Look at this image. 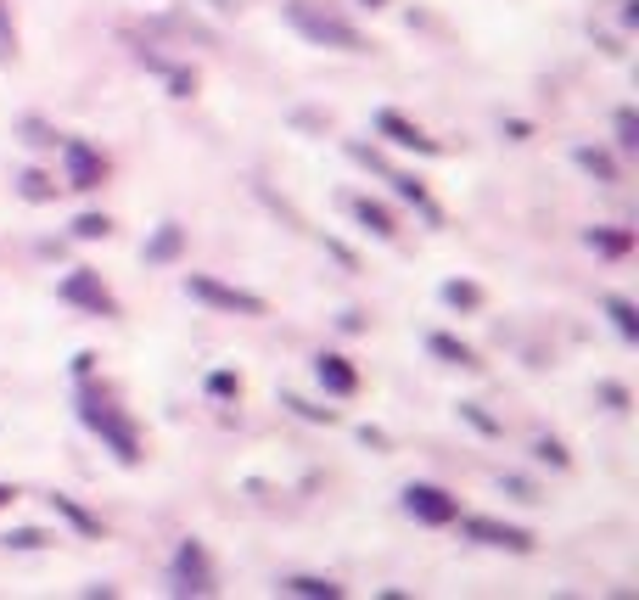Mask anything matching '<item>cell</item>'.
Returning <instances> with one entry per match:
<instances>
[{"mask_svg": "<svg viewBox=\"0 0 639 600\" xmlns=\"http://www.w3.org/2000/svg\"><path fill=\"white\" fill-rule=\"evenodd\" d=\"M51 544V533H40V528H12L6 533V550H45Z\"/></svg>", "mask_w": 639, "mask_h": 600, "instance_id": "24", "label": "cell"}, {"mask_svg": "<svg viewBox=\"0 0 639 600\" xmlns=\"http://www.w3.org/2000/svg\"><path fill=\"white\" fill-rule=\"evenodd\" d=\"M443 303H449V309L477 315V309H483V286H477V281H443Z\"/></svg>", "mask_w": 639, "mask_h": 600, "instance_id": "20", "label": "cell"}, {"mask_svg": "<svg viewBox=\"0 0 639 600\" xmlns=\"http://www.w3.org/2000/svg\"><path fill=\"white\" fill-rule=\"evenodd\" d=\"M404 511H410L415 522H426V528H449L460 516V500L438 483H410L404 488Z\"/></svg>", "mask_w": 639, "mask_h": 600, "instance_id": "8", "label": "cell"}, {"mask_svg": "<svg viewBox=\"0 0 639 600\" xmlns=\"http://www.w3.org/2000/svg\"><path fill=\"white\" fill-rule=\"evenodd\" d=\"M348 214H354L359 225H365L370 236H376V242H393V236H398V219L387 214L382 202H370V197H348Z\"/></svg>", "mask_w": 639, "mask_h": 600, "instance_id": "13", "label": "cell"}, {"mask_svg": "<svg viewBox=\"0 0 639 600\" xmlns=\"http://www.w3.org/2000/svg\"><path fill=\"white\" fill-rule=\"evenodd\" d=\"M51 511H57L62 522H73V528H79V539H101V522L85 511V505H73L68 494H51Z\"/></svg>", "mask_w": 639, "mask_h": 600, "instance_id": "18", "label": "cell"}, {"mask_svg": "<svg viewBox=\"0 0 639 600\" xmlns=\"http://www.w3.org/2000/svg\"><path fill=\"white\" fill-rule=\"evenodd\" d=\"M163 79H169V96H197V73H191V68H174V62H169Z\"/></svg>", "mask_w": 639, "mask_h": 600, "instance_id": "27", "label": "cell"}, {"mask_svg": "<svg viewBox=\"0 0 639 600\" xmlns=\"http://www.w3.org/2000/svg\"><path fill=\"white\" fill-rule=\"evenodd\" d=\"M595 393H600V404H606V410H628V387L623 382H600Z\"/></svg>", "mask_w": 639, "mask_h": 600, "instance_id": "32", "label": "cell"}, {"mask_svg": "<svg viewBox=\"0 0 639 600\" xmlns=\"http://www.w3.org/2000/svg\"><path fill=\"white\" fill-rule=\"evenodd\" d=\"M376 135H382V141H393V146H404V152H421V158H438V152H443V146L432 141L421 124H410L398 107H382V113H376Z\"/></svg>", "mask_w": 639, "mask_h": 600, "instance_id": "10", "label": "cell"}, {"mask_svg": "<svg viewBox=\"0 0 639 600\" xmlns=\"http://www.w3.org/2000/svg\"><path fill=\"white\" fill-rule=\"evenodd\" d=\"M348 158H354V163H365V169H376V174L387 180V186L398 191V197H404V202H415V208H421V214L432 219V225H443L438 202L426 197V186H421V180H415V174H404V169H387V158L376 152V146H359V141H354V146H348Z\"/></svg>", "mask_w": 639, "mask_h": 600, "instance_id": "6", "label": "cell"}, {"mask_svg": "<svg viewBox=\"0 0 639 600\" xmlns=\"http://www.w3.org/2000/svg\"><path fill=\"white\" fill-rule=\"evenodd\" d=\"M505 135H511V141H533V124H527V118H511V124H505Z\"/></svg>", "mask_w": 639, "mask_h": 600, "instance_id": "35", "label": "cell"}, {"mask_svg": "<svg viewBox=\"0 0 639 600\" xmlns=\"http://www.w3.org/2000/svg\"><path fill=\"white\" fill-rule=\"evenodd\" d=\"M17 57V34H12V12H6V0H0V62Z\"/></svg>", "mask_w": 639, "mask_h": 600, "instance_id": "31", "label": "cell"}, {"mask_svg": "<svg viewBox=\"0 0 639 600\" xmlns=\"http://www.w3.org/2000/svg\"><path fill=\"white\" fill-rule=\"evenodd\" d=\"M326 253H331V258H337L342 270H359V258H354V247H342V242H337V236H326Z\"/></svg>", "mask_w": 639, "mask_h": 600, "instance_id": "34", "label": "cell"}, {"mask_svg": "<svg viewBox=\"0 0 639 600\" xmlns=\"http://www.w3.org/2000/svg\"><path fill=\"white\" fill-rule=\"evenodd\" d=\"M617 146H623V152H634V146H639V113H634V107L617 113Z\"/></svg>", "mask_w": 639, "mask_h": 600, "instance_id": "25", "label": "cell"}, {"mask_svg": "<svg viewBox=\"0 0 639 600\" xmlns=\"http://www.w3.org/2000/svg\"><path fill=\"white\" fill-rule=\"evenodd\" d=\"M281 404L292 415H303V421H326V427L337 421V410H331V404H309V399H298V393H281Z\"/></svg>", "mask_w": 639, "mask_h": 600, "instance_id": "23", "label": "cell"}, {"mask_svg": "<svg viewBox=\"0 0 639 600\" xmlns=\"http://www.w3.org/2000/svg\"><path fill=\"white\" fill-rule=\"evenodd\" d=\"M314 376H320V387H326L331 399H354L359 393V371L348 365V354H320L314 359Z\"/></svg>", "mask_w": 639, "mask_h": 600, "instance_id": "12", "label": "cell"}, {"mask_svg": "<svg viewBox=\"0 0 639 600\" xmlns=\"http://www.w3.org/2000/svg\"><path fill=\"white\" fill-rule=\"evenodd\" d=\"M57 298L62 303H73V309H85V315H101V320H113L118 315V298H113V286L101 281V270H68L57 281Z\"/></svg>", "mask_w": 639, "mask_h": 600, "instance_id": "5", "label": "cell"}, {"mask_svg": "<svg viewBox=\"0 0 639 600\" xmlns=\"http://www.w3.org/2000/svg\"><path fill=\"white\" fill-rule=\"evenodd\" d=\"M17 500V488H6V483H0V505H12Z\"/></svg>", "mask_w": 639, "mask_h": 600, "instance_id": "36", "label": "cell"}, {"mask_svg": "<svg viewBox=\"0 0 639 600\" xmlns=\"http://www.w3.org/2000/svg\"><path fill=\"white\" fill-rule=\"evenodd\" d=\"M600 309L611 315V326H617V337H623V343H639V315H634V303L617 298V292H606V298H600Z\"/></svg>", "mask_w": 639, "mask_h": 600, "instance_id": "17", "label": "cell"}, {"mask_svg": "<svg viewBox=\"0 0 639 600\" xmlns=\"http://www.w3.org/2000/svg\"><path fill=\"white\" fill-rule=\"evenodd\" d=\"M17 191H23V197H29V202H57V180H51V174H45V169H23V174H17Z\"/></svg>", "mask_w": 639, "mask_h": 600, "instance_id": "19", "label": "cell"}, {"mask_svg": "<svg viewBox=\"0 0 639 600\" xmlns=\"http://www.w3.org/2000/svg\"><path fill=\"white\" fill-rule=\"evenodd\" d=\"M23 141H29V146H57L62 135L45 124V118H23Z\"/></svg>", "mask_w": 639, "mask_h": 600, "instance_id": "28", "label": "cell"}, {"mask_svg": "<svg viewBox=\"0 0 639 600\" xmlns=\"http://www.w3.org/2000/svg\"><path fill=\"white\" fill-rule=\"evenodd\" d=\"M101 236H113V219L107 214H79L73 219V242H101Z\"/></svg>", "mask_w": 639, "mask_h": 600, "instance_id": "22", "label": "cell"}, {"mask_svg": "<svg viewBox=\"0 0 639 600\" xmlns=\"http://www.w3.org/2000/svg\"><path fill=\"white\" fill-rule=\"evenodd\" d=\"M460 415H466V421H471L477 432H483V438H499V432H505V427L494 421V415H488V410H477V404H460Z\"/></svg>", "mask_w": 639, "mask_h": 600, "instance_id": "30", "label": "cell"}, {"mask_svg": "<svg viewBox=\"0 0 639 600\" xmlns=\"http://www.w3.org/2000/svg\"><path fill=\"white\" fill-rule=\"evenodd\" d=\"M79 421L101 438V449H113L118 466H141V427H135L113 399H101L96 387L79 393Z\"/></svg>", "mask_w": 639, "mask_h": 600, "instance_id": "2", "label": "cell"}, {"mask_svg": "<svg viewBox=\"0 0 639 600\" xmlns=\"http://www.w3.org/2000/svg\"><path fill=\"white\" fill-rule=\"evenodd\" d=\"M426 354H438L443 365H460V371H477V354H471L460 337H449V331H432V337H426Z\"/></svg>", "mask_w": 639, "mask_h": 600, "instance_id": "15", "label": "cell"}, {"mask_svg": "<svg viewBox=\"0 0 639 600\" xmlns=\"http://www.w3.org/2000/svg\"><path fill=\"white\" fill-rule=\"evenodd\" d=\"M57 146H62V180H68L73 191H96L101 180H107V158H101L85 135H62Z\"/></svg>", "mask_w": 639, "mask_h": 600, "instance_id": "7", "label": "cell"}, {"mask_svg": "<svg viewBox=\"0 0 639 600\" xmlns=\"http://www.w3.org/2000/svg\"><path fill=\"white\" fill-rule=\"evenodd\" d=\"M499 488H505L511 500H522V505H533V500H539V488L527 483V477H505V483H499Z\"/></svg>", "mask_w": 639, "mask_h": 600, "instance_id": "33", "label": "cell"}, {"mask_svg": "<svg viewBox=\"0 0 639 600\" xmlns=\"http://www.w3.org/2000/svg\"><path fill=\"white\" fill-rule=\"evenodd\" d=\"M281 17L292 23V29L303 34L309 45H320V51H342V57H359V51H370V40L348 23V17L326 12L320 0H286Z\"/></svg>", "mask_w": 639, "mask_h": 600, "instance_id": "1", "label": "cell"}, {"mask_svg": "<svg viewBox=\"0 0 639 600\" xmlns=\"http://www.w3.org/2000/svg\"><path fill=\"white\" fill-rule=\"evenodd\" d=\"M169 589H174V595H213V589H219V572H213L202 539H180V544H174Z\"/></svg>", "mask_w": 639, "mask_h": 600, "instance_id": "4", "label": "cell"}, {"mask_svg": "<svg viewBox=\"0 0 639 600\" xmlns=\"http://www.w3.org/2000/svg\"><path fill=\"white\" fill-rule=\"evenodd\" d=\"M572 163H578L595 186H617V180H623V174H617V158H611V152H600V146H578V152H572Z\"/></svg>", "mask_w": 639, "mask_h": 600, "instance_id": "14", "label": "cell"}, {"mask_svg": "<svg viewBox=\"0 0 639 600\" xmlns=\"http://www.w3.org/2000/svg\"><path fill=\"white\" fill-rule=\"evenodd\" d=\"M208 393H213V399H236V393H242V376H236V371H213L208 376Z\"/></svg>", "mask_w": 639, "mask_h": 600, "instance_id": "29", "label": "cell"}, {"mask_svg": "<svg viewBox=\"0 0 639 600\" xmlns=\"http://www.w3.org/2000/svg\"><path fill=\"white\" fill-rule=\"evenodd\" d=\"M460 533L471 544H488V550H511V556H527L533 550V533L527 528H511V522H494V516H455Z\"/></svg>", "mask_w": 639, "mask_h": 600, "instance_id": "9", "label": "cell"}, {"mask_svg": "<svg viewBox=\"0 0 639 600\" xmlns=\"http://www.w3.org/2000/svg\"><path fill=\"white\" fill-rule=\"evenodd\" d=\"M359 6H370V12H382V6H387V0H359Z\"/></svg>", "mask_w": 639, "mask_h": 600, "instance_id": "37", "label": "cell"}, {"mask_svg": "<svg viewBox=\"0 0 639 600\" xmlns=\"http://www.w3.org/2000/svg\"><path fill=\"white\" fill-rule=\"evenodd\" d=\"M533 455L550 460V466H561V472L572 466V455H567V443H561V438H539V443H533Z\"/></svg>", "mask_w": 639, "mask_h": 600, "instance_id": "26", "label": "cell"}, {"mask_svg": "<svg viewBox=\"0 0 639 600\" xmlns=\"http://www.w3.org/2000/svg\"><path fill=\"white\" fill-rule=\"evenodd\" d=\"M141 258L152 264V270H163V264H180V258H185V225H180V219H163V225L146 236Z\"/></svg>", "mask_w": 639, "mask_h": 600, "instance_id": "11", "label": "cell"}, {"mask_svg": "<svg viewBox=\"0 0 639 600\" xmlns=\"http://www.w3.org/2000/svg\"><path fill=\"white\" fill-rule=\"evenodd\" d=\"M185 298L208 303V309H219V315H242V320L270 315V303L258 298V292H247V286H225V281H213V275H185Z\"/></svg>", "mask_w": 639, "mask_h": 600, "instance_id": "3", "label": "cell"}, {"mask_svg": "<svg viewBox=\"0 0 639 600\" xmlns=\"http://www.w3.org/2000/svg\"><path fill=\"white\" fill-rule=\"evenodd\" d=\"M583 242L595 247V253H628V247H634V230H589Z\"/></svg>", "mask_w": 639, "mask_h": 600, "instance_id": "21", "label": "cell"}, {"mask_svg": "<svg viewBox=\"0 0 639 600\" xmlns=\"http://www.w3.org/2000/svg\"><path fill=\"white\" fill-rule=\"evenodd\" d=\"M281 595H303V600H337L342 584H331V578H314V572H292V578H281Z\"/></svg>", "mask_w": 639, "mask_h": 600, "instance_id": "16", "label": "cell"}]
</instances>
